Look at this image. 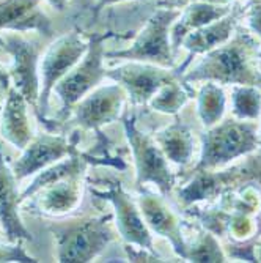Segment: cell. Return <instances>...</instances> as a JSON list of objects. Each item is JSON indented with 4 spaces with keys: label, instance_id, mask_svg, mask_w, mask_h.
I'll return each instance as SVG.
<instances>
[{
    "label": "cell",
    "instance_id": "5b68a950",
    "mask_svg": "<svg viewBox=\"0 0 261 263\" xmlns=\"http://www.w3.org/2000/svg\"><path fill=\"white\" fill-rule=\"evenodd\" d=\"M112 33L88 35V49L82 60L54 87V91L62 101V115H68L73 107L87 95L96 88L106 79L107 69L104 68V41Z\"/></svg>",
    "mask_w": 261,
    "mask_h": 263
},
{
    "label": "cell",
    "instance_id": "1f68e13d",
    "mask_svg": "<svg viewBox=\"0 0 261 263\" xmlns=\"http://www.w3.org/2000/svg\"><path fill=\"white\" fill-rule=\"evenodd\" d=\"M202 2H208V4H214V5H228L231 0H202Z\"/></svg>",
    "mask_w": 261,
    "mask_h": 263
},
{
    "label": "cell",
    "instance_id": "52a82bcc",
    "mask_svg": "<svg viewBox=\"0 0 261 263\" xmlns=\"http://www.w3.org/2000/svg\"><path fill=\"white\" fill-rule=\"evenodd\" d=\"M0 47L11 55L10 76L13 87H16L27 103L36 110L39 100V54L43 46L24 32L2 30L0 32Z\"/></svg>",
    "mask_w": 261,
    "mask_h": 263
},
{
    "label": "cell",
    "instance_id": "f1b7e54d",
    "mask_svg": "<svg viewBox=\"0 0 261 263\" xmlns=\"http://www.w3.org/2000/svg\"><path fill=\"white\" fill-rule=\"evenodd\" d=\"M11 85H13V82H11L10 71H7L2 65H0V106H4L2 103H5L7 95H8ZM0 109H2V107H0Z\"/></svg>",
    "mask_w": 261,
    "mask_h": 263
},
{
    "label": "cell",
    "instance_id": "9c48e42d",
    "mask_svg": "<svg viewBox=\"0 0 261 263\" xmlns=\"http://www.w3.org/2000/svg\"><path fill=\"white\" fill-rule=\"evenodd\" d=\"M258 143L255 126L228 120L219 128L206 134L203 143V156L197 167L198 172H205L211 167H217L230 159L252 152Z\"/></svg>",
    "mask_w": 261,
    "mask_h": 263
},
{
    "label": "cell",
    "instance_id": "8992f818",
    "mask_svg": "<svg viewBox=\"0 0 261 263\" xmlns=\"http://www.w3.org/2000/svg\"><path fill=\"white\" fill-rule=\"evenodd\" d=\"M125 133L132 150L135 165V187L140 189L145 183H153L162 194H170L173 187V177L169 169L167 158L157 143L135 125V115L125 109L122 115Z\"/></svg>",
    "mask_w": 261,
    "mask_h": 263
},
{
    "label": "cell",
    "instance_id": "d4e9b609",
    "mask_svg": "<svg viewBox=\"0 0 261 263\" xmlns=\"http://www.w3.org/2000/svg\"><path fill=\"white\" fill-rule=\"evenodd\" d=\"M187 258H192L194 261H224V255L212 240L211 235H205L202 241L192 249L191 254H187Z\"/></svg>",
    "mask_w": 261,
    "mask_h": 263
},
{
    "label": "cell",
    "instance_id": "30bf717a",
    "mask_svg": "<svg viewBox=\"0 0 261 263\" xmlns=\"http://www.w3.org/2000/svg\"><path fill=\"white\" fill-rule=\"evenodd\" d=\"M126 98L125 87L115 81L109 85H98L73 107V122L82 129L98 131L122 118Z\"/></svg>",
    "mask_w": 261,
    "mask_h": 263
},
{
    "label": "cell",
    "instance_id": "4fadbf2b",
    "mask_svg": "<svg viewBox=\"0 0 261 263\" xmlns=\"http://www.w3.org/2000/svg\"><path fill=\"white\" fill-rule=\"evenodd\" d=\"M21 203L22 200L17 191V178L0 150V226L10 243L33 240L32 233L24 226L19 216Z\"/></svg>",
    "mask_w": 261,
    "mask_h": 263
},
{
    "label": "cell",
    "instance_id": "4dcf8cb0",
    "mask_svg": "<svg viewBox=\"0 0 261 263\" xmlns=\"http://www.w3.org/2000/svg\"><path fill=\"white\" fill-rule=\"evenodd\" d=\"M68 2H69V0H47V4H49L52 8L58 10V11L65 10V7L68 5Z\"/></svg>",
    "mask_w": 261,
    "mask_h": 263
},
{
    "label": "cell",
    "instance_id": "ffe728a7",
    "mask_svg": "<svg viewBox=\"0 0 261 263\" xmlns=\"http://www.w3.org/2000/svg\"><path fill=\"white\" fill-rule=\"evenodd\" d=\"M88 161L84 156V153H81L79 150L73 155H69L51 165H47L46 169H43L41 172L36 174V177L33 178V181L24 189V193L21 194V200H27L30 199L35 193L47 184H52L55 181H60L63 178L68 177H74V175H85Z\"/></svg>",
    "mask_w": 261,
    "mask_h": 263
},
{
    "label": "cell",
    "instance_id": "d6a6232c",
    "mask_svg": "<svg viewBox=\"0 0 261 263\" xmlns=\"http://www.w3.org/2000/svg\"><path fill=\"white\" fill-rule=\"evenodd\" d=\"M176 2H179V0H172V2H160L159 5H162V7H172V5H175Z\"/></svg>",
    "mask_w": 261,
    "mask_h": 263
},
{
    "label": "cell",
    "instance_id": "ba28073f",
    "mask_svg": "<svg viewBox=\"0 0 261 263\" xmlns=\"http://www.w3.org/2000/svg\"><path fill=\"white\" fill-rule=\"evenodd\" d=\"M90 193L103 200H107L113 205V219L116 230L120 232L123 241L128 245L145 248L148 251H154L153 248V236L151 230L145 224V219L142 216V211L134 200L123 187L120 181L107 183V187L98 189L90 187Z\"/></svg>",
    "mask_w": 261,
    "mask_h": 263
},
{
    "label": "cell",
    "instance_id": "8fae6325",
    "mask_svg": "<svg viewBox=\"0 0 261 263\" xmlns=\"http://www.w3.org/2000/svg\"><path fill=\"white\" fill-rule=\"evenodd\" d=\"M106 78L125 87L132 107L148 104L164 84L175 79L170 71L144 62H131L115 69H107Z\"/></svg>",
    "mask_w": 261,
    "mask_h": 263
},
{
    "label": "cell",
    "instance_id": "e0dca14e",
    "mask_svg": "<svg viewBox=\"0 0 261 263\" xmlns=\"http://www.w3.org/2000/svg\"><path fill=\"white\" fill-rule=\"evenodd\" d=\"M29 106L30 104L22 97L21 91L11 85L2 106L0 134L17 150L26 148L35 136L29 118Z\"/></svg>",
    "mask_w": 261,
    "mask_h": 263
},
{
    "label": "cell",
    "instance_id": "7a4b0ae2",
    "mask_svg": "<svg viewBox=\"0 0 261 263\" xmlns=\"http://www.w3.org/2000/svg\"><path fill=\"white\" fill-rule=\"evenodd\" d=\"M255 43L241 32L233 40L208 51L205 59L192 68L186 79L189 81H216L222 84H246L259 85L261 74L255 69L252 62V51Z\"/></svg>",
    "mask_w": 261,
    "mask_h": 263
},
{
    "label": "cell",
    "instance_id": "603a6c76",
    "mask_svg": "<svg viewBox=\"0 0 261 263\" xmlns=\"http://www.w3.org/2000/svg\"><path fill=\"white\" fill-rule=\"evenodd\" d=\"M225 98L219 87L208 84L200 95V115L205 125H214L224 112Z\"/></svg>",
    "mask_w": 261,
    "mask_h": 263
},
{
    "label": "cell",
    "instance_id": "d6986e66",
    "mask_svg": "<svg viewBox=\"0 0 261 263\" xmlns=\"http://www.w3.org/2000/svg\"><path fill=\"white\" fill-rule=\"evenodd\" d=\"M231 10L227 5H214L208 2H194L187 7L184 16L181 19H176L170 29V38H172V47H176L183 43L184 36L191 33L192 30H197L200 27H205L208 24L214 22L225 14H228Z\"/></svg>",
    "mask_w": 261,
    "mask_h": 263
},
{
    "label": "cell",
    "instance_id": "277c9868",
    "mask_svg": "<svg viewBox=\"0 0 261 263\" xmlns=\"http://www.w3.org/2000/svg\"><path fill=\"white\" fill-rule=\"evenodd\" d=\"M87 49L88 38L85 40L81 32L73 30L52 41L39 59V100L36 114L46 125V114L49 109V98L54 87L82 60Z\"/></svg>",
    "mask_w": 261,
    "mask_h": 263
},
{
    "label": "cell",
    "instance_id": "44dd1931",
    "mask_svg": "<svg viewBox=\"0 0 261 263\" xmlns=\"http://www.w3.org/2000/svg\"><path fill=\"white\" fill-rule=\"evenodd\" d=\"M156 143L164 152L165 158L176 162L186 164L192 156V137L181 123H175L170 128L156 134Z\"/></svg>",
    "mask_w": 261,
    "mask_h": 263
},
{
    "label": "cell",
    "instance_id": "2e32d148",
    "mask_svg": "<svg viewBox=\"0 0 261 263\" xmlns=\"http://www.w3.org/2000/svg\"><path fill=\"white\" fill-rule=\"evenodd\" d=\"M82 187L84 175L63 178L35 193L33 205L41 213L49 214V216H63L79 206L82 200Z\"/></svg>",
    "mask_w": 261,
    "mask_h": 263
},
{
    "label": "cell",
    "instance_id": "484cf974",
    "mask_svg": "<svg viewBox=\"0 0 261 263\" xmlns=\"http://www.w3.org/2000/svg\"><path fill=\"white\" fill-rule=\"evenodd\" d=\"M21 241L17 243H11V245H2L0 243V261H38L36 258H33L32 255H29L21 245Z\"/></svg>",
    "mask_w": 261,
    "mask_h": 263
},
{
    "label": "cell",
    "instance_id": "f546056e",
    "mask_svg": "<svg viewBox=\"0 0 261 263\" xmlns=\"http://www.w3.org/2000/svg\"><path fill=\"white\" fill-rule=\"evenodd\" d=\"M120 2H125V0H98V4H96V7H94V13H99L104 7H107V5H112V4H120Z\"/></svg>",
    "mask_w": 261,
    "mask_h": 263
},
{
    "label": "cell",
    "instance_id": "7402d4cb",
    "mask_svg": "<svg viewBox=\"0 0 261 263\" xmlns=\"http://www.w3.org/2000/svg\"><path fill=\"white\" fill-rule=\"evenodd\" d=\"M187 97L183 91L181 85L173 79L167 84H164L154 97L150 100L148 106L157 112H164V114H175L184 103H186Z\"/></svg>",
    "mask_w": 261,
    "mask_h": 263
},
{
    "label": "cell",
    "instance_id": "5bb4252c",
    "mask_svg": "<svg viewBox=\"0 0 261 263\" xmlns=\"http://www.w3.org/2000/svg\"><path fill=\"white\" fill-rule=\"evenodd\" d=\"M137 205L142 211V216H144L148 229L160 236L169 238L170 243L173 245V249L181 257L186 258L187 249L184 246L183 236H181L179 221L175 216V213L165 205L164 199L140 189V194L137 197Z\"/></svg>",
    "mask_w": 261,
    "mask_h": 263
},
{
    "label": "cell",
    "instance_id": "ac0fdd59",
    "mask_svg": "<svg viewBox=\"0 0 261 263\" xmlns=\"http://www.w3.org/2000/svg\"><path fill=\"white\" fill-rule=\"evenodd\" d=\"M243 13H244V8L236 7L224 17L208 24L205 27L192 30L183 40L184 47H187V49L191 51V54H203L227 43L231 38V33Z\"/></svg>",
    "mask_w": 261,
    "mask_h": 263
},
{
    "label": "cell",
    "instance_id": "7c38bea8",
    "mask_svg": "<svg viewBox=\"0 0 261 263\" xmlns=\"http://www.w3.org/2000/svg\"><path fill=\"white\" fill-rule=\"evenodd\" d=\"M77 152V137L68 139L55 134H39L22 148L21 156L13 164V172L17 181L36 175L47 165H51Z\"/></svg>",
    "mask_w": 261,
    "mask_h": 263
},
{
    "label": "cell",
    "instance_id": "83f0119b",
    "mask_svg": "<svg viewBox=\"0 0 261 263\" xmlns=\"http://www.w3.org/2000/svg\"><path fill=\"white\" fill-rule=\"evenodd\" d=\"M249 26L261 36V2H255L249 10Z\"/></svg>",
    "mask_w": 261,
    "mask_h": 263
},
{
    "label": "cell",
    "instance_id": "6da1fadb",
    "mask_svg": "<svg viewBox=\"0 0 261 263\" xmlns=\"http://www.w3.org/2000/svg\"><path fill=\"white\" fill-rule=\"evenodd\" d=\"M112 221L113 213L49 224L47 229L54 236L57 261L87 263L96 258L116 236Z\"/></svg>",
    "mask_w": 261,
    "mask_h": 263
},
{
    "label": "cell",
    "instance_id": "9a60e30c",
    "mask_svg": "<svg viewBox=\"0 0 261 263\" xmlns=\"http://www.w3.org/2000/svg\"><path fill=\"white\" fill-rule=\"evenodd\" d=\"M43 0H2L0 2V32L38 30L46 36L52 35V26L39 5Z\"/></svg>",
    "mask_w": 261,
    "mask_h": 263
},
{
    "label": "cell",
    "instance_id": "4316f807",
    "mask_svg": "<svg viewBox=\"0 0 261 263\" xmlns=\"http://www.w3.org/2000/svg\"><path fill=\"white\" fill-rule=\"evenodd\" d=\"M125 252L129 261H162L156 255V252L148 251L145 248H140V246L128 245V243H125Z\"/></svg>",
    "mask_w": 261,
    "mask_h": 263
},
{
    "label": "cell",
    "instance_id": "3957f363",
    "mask_svg": "<svg viewBox=\"0 0 261 263\" xmlns=\"http://www.w3.org/2000/svg\"><path fill=\"white\" fill-rule=\"evenodd\" d=\"M181 16L179 8H159L140 29L128 49L106 52V57H115L131 62L153 63L162 68H172V43L170 29Z\"/></svg>",
    "mask_w": 261,
    "mask_h": 263
},
{
    "label": "cell",
    "instance_id": "cb8c5ba5",
    "mask_svg": "<svg viewBox=\"0 0 261 263\" xmlns=\"http://www.w3.org/2000/svg\"><path fill=\"white\" fill-rule=\"evenodd\" d=\"M234 114L239 118H256L261 112V97L253 88H236L233 97Z\"/></svg>",
    "mask_w": 261,
    "mask_h": 263
},
{
    "label": "cell",
    "instance_id": "836d02e7",
    "mask_svg": "<svg viewBox=\"0 0 261 263\" xmlns=\"http://www.w3.org/2000/svg\"><path fill=\"white\" fill-rule=\"evenodd\" d=\"M258 258H259V261H261V252H259V257H258Z\"/></svg>",
    "mask_w": 261,
    "mask_h": 263
}]
</instances>
